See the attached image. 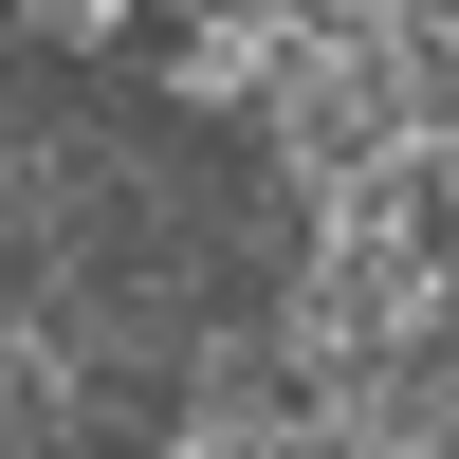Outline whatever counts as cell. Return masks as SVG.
Listing matches in <instances>:
<instances>
[{
    "label": "cell",
    "instance_id": "1",
    "mask_svg": "<svg viewBox=\"0 0 459 459\" xmlns=\"http://www.w3.org/2000/svg\"><path fill=\"white\" fill-rule=\"evenodd\" d=\"M37 37H74V56H92V37H129V0H19Z\"/></svg>",
    "mask_w": 459,
    "mask_h": 459
}]
</instances>
